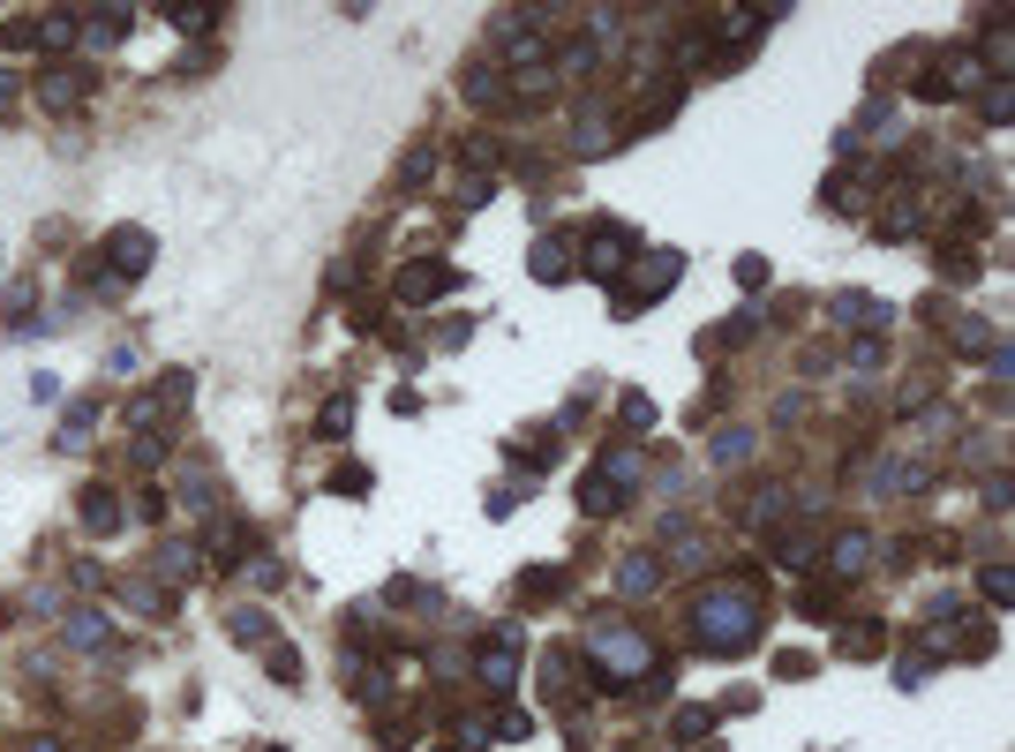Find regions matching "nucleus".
I'll return each instance as SVG.
<instances>
[{"label": "nucleus", "mask_w": 1015, "mask_h": 752, "mask_svg": "<svg viewBox=\"0 0 1015 752\" xmlns=\"http://www.w3.org/2000/svg\"><path fill=\"white\" fill-rule=\"evenodd\" d=\"M84 90H90V68H61V61H53V68L39 76V98L53 106V114H61V106H84Z\"/></svg>", "instance_id": "nucleus-10"}, {"label": "nucleus", "mask_w": 1015, "mask_h": 752, "mask_svg": "<svg viewBox=\"0 0 1015 752\" xmlns=\"http://www.w3.org/2000/svg\"><path fill=\"white\" fill-rule=\"evenodd\" d=\"M850 362H857V369H881V362H888V346H881V332H865V339H857V346H850Z\"/></svg>", "instance_id": "nucleus-43"}, {"label": "nucleus", "mask_w": 1015, "mask_h": 752, "mask_svg": "<svg viewBox=\"0 0 1015 752\" xmlns=\"http://www.w3.org/2000/svg\"><path fill=\"white\" fill-rule=\"evenodd\" d=\"M121 602H128V610H143V617H166V594H159L151 580H121Z\"/></svg>", "instance_id": "nucleus-32"}, {"label": "nucleus", "mask_w": 1015, "mask_h": 752, "mask_svg": "<svg viewBox=\"0 0 1015 752\" xmlns=\"http://www.w3.org/2000/svg\"><path fill=\"white\" fill-rule=\"evenodd\" d=\"M68 580L84 587V594H98V587H106V565H76V572H68Z\"/></svg>", "instance_id": "nucleus-51"}, {"label": "nucleus", "mask_w": 1015, "mask_h": 752, "mask_svg": "<svg viewBox=\"0 0 1015 752\" xmlns=\"http://www.w3.org/2000/svg\"><path fill=\"white\" fill-rule=\"evenodd\" d=\"M173 31L204 39V31H218V8H173Z\"/></svg>", "instance_id": "nucleus-39"}, {"label": "nucleus", "mask_w": 1015, "mask_h": 752, "mask_svg": "<svg viewBox=\"0 0 1015 752\" xmlns=\"http://www.w3.org/2000/svg\"><path fill=\"white\" fill-rule=\"evenodd\" d=\"M753 444H760L753 429H722L715 444H708V460H715V466H745V460H753Z\"/></svg>", "instance_id": "nucleus-26"}, {"label": "nucleus", "mask_w": 1015, "mask_h": 752, "mask_svg": "<svg viewBox=\"0 0 1015 752\" xmlns=\"http://www.w3.org/2000/svg\"><path fill=\"white\" fill-rule=\"evenodd\" d=\"M932 490V460H888L881 466V497H918Z\"/></svg>", "instance_id": "nucleus-13"}, {"label": "nucleus", "mask_w": 1015, "mask_h": 752, "mask_svg": "<svg viewBox=\"0 0 1015 752\" xmlns=\"http://www.w3.org/2000/svg\"><path fill=\"white\" fill-rule=\"evenodd\" d=\"M587 663H594V692H609V700H633L639 685H662V692H670L662 647L639 625H625V617H594L587 625Z\"/></svg>", "instance_id": "nucleus-2"}, {"label": "nucleus", "mask_w": 1015, "mask_h": 752, "mask_svg": "<svg viewBox=\"0 0 1015 752\" xmlns=\"http://www.w3.org/2000/svg\"><path fill=\"white\" fill-rule=\"evenodd\" d=\"M782 512H790V490H782V482H767V490H753V497H745V512H737V519H745V527H775Z\"/></svg>", "instance_id": "nucleus-20"}, {"label": "nucleus", "mask_w": 1015, "mask_h": 752, "mask_svg": "<svg viewBox=\"0 0 1015 752\" xmlns=\"http://www.w3.org/2000/svg\"><path fill=\"white\" fill-rule=\"evenodd\" d=\"M828 565H835V580H865V565H873V535H843V542L828 549Z\"/></svg>", "instance_id": "nucleus-21"}, {"label": "nucleus", "mask_w": 1015, "mask_h": 752, "mask_svg": "<svg viewBox=\"0 0 1015 752\" xmlns=\"http://www.w3.org/2000/svg\"><path fill=\"white\" fill-rule=\"evenodd\" d=\"M715 339H722V346H745V339H760V316H753V309H737L730 324H715Z\"/></svg>", "instance_id": "nucleus-38"}, {"label": "nucleus", "mask_w": 1015, "mask_h": 752, "mask_svg": "<svg viewBox=\"0 0 1015 752\" xmlns=\"http://www.w3.org/2000/svg\"><path fill=\"white\" fill-rule=\"evenodd\" d=\"M263 669H271L279 685H301V677H309V663H301V647H263Z\"/></svg>", "instance_id": "nucleus-31"}, {"label": "nucleus", "mask_w": 1015, "mask_h": 752, "mask_svg": "<svg viewBox=\"0 0 1015 752\" xmlns=\"http://www.w3.org/2000/svg\"><path fill=\"white\" fill-rule=\"evenodd\" d=\"M542 685H550V700H557V708H580V700L594 692L587 677H580V663H572V655H557V647L542 655Z\"/></svg>", "instance_id": "nucleus-8"}, {"label": "nucleus", "mask_w": 1015, "mask_h": 752, "mask_svg": "<svg viewBox=\"0 0 1015 752\" xmlns=\"http://www.w3.org/2000/svg\"><path fill=\"white\" fill-rule=\"evenodd\" d=\"M828 316H835V324H873V332H881L895 309H888V301H865V293H835V301H828Z\"/></svg>", "instance_id": "nucleus-19"}, {"label": "nucleus", "mask_w": 1015, "mask_h": 752, "mask_svg": "<svg viewBox=\"0 0 1015 752\" xmlns=\"http://www.w3.org/2000/svg\"><path fill=\"white\" fill-rule=\"evenodd\" d=\"M460 159H466L474 173H497V166H505V143H497V136H466Z\"/></svg>", "instance_id": "nucleus-28"}, {"label": "nucleus", "mask_w": 1015, "mask_h": 752, "mask_svg": "<svg viewBox=\"0 0 1015 752\" xmlns=\"http://www.w3.org/2000/svg\"><path fill=\"white\" fill-rule=\"evenodd\" d=\"M617 415L633 421V429H647V421H655V399H639V391H625V407H617Z\"/></svg>", "instance_id": "nucleus-46"}, {"label": "nucleus", "mask_w": 1015, "mask_h": 752, "mask_svg": "<svg viewBox=\"0 0 1015 752\" xmlns=\"http://www.w3.org/2000/svg\"><path fill=\"white\" fill-rule=\"evenodd\" d=\"M594 474H602V482H617V490L633 497V482H639V452H633V444H609V452H602V466H594Z\"/></svg>", "instance_id": "nucleus-24"}, {"label": "nucleus", "mask_w": 1015, "mask_h": 752, "mask_svg": "<svg viewBox=\"0 0 1015 752\" xmlns=\"http://www.w3.org/2000/svg\"><path fill=\"white\" fill-rule=\"evenodd\" d=\"M700 752H722V745H700Z\"/></svg>", "instance_id": "nucleus-55"}, {"label": "nucleus", "mask_w": 1015, "mask_h": 752, "mask_svg": "<svg viewBox=\"0 0 1015 752\" xmlns=\"http://www.w3.org/2000/svg\"><path fill=\"white\" fill-rule=\"evenodd\" d=\"M609 151V121H602V106H580V121H572V159H602Z\"/></svg>", "instance_id": "nucleus-15"}, {"label": "nucleus", "mask_w": 1015, "mask_h": 752, "mask_svg": "<svg viewBox=\"0 0 1015 752\" xmlns=\"http://www.w3.org/2000/svg\"><path fill=\"white\" fill-rule=\"evenodd\" d=\"M835 647H843L850 663H873V655H881V625H850L843 640H835Z\"/></svg>", "instance_id": "nucleus-33"}, {"label": "nucleus", "mask_w": 1015, "mask_h": 752, "mask_svg": "<svg viewBox=\"0 0 1015 752\" xmlns=\"http://www.w3.org/2000/svg\"><path fill=\"white\" fill-rule=\"evenodd\" d=\"M181 504H196V512H212V504H218V474H212V466H181Z\"/></svg>", "instance_id": "nucleus-27"}, {"label": "nucleus", "mask_w": 1015, "mask_h": 752, "mask_svg": "<svg viewBox=\"0 0 1015 752\" xmlns=\"http://www.w3.org/2000/svg\"><path fill=\"white\" fill-rule=\"evenodd\" d=\"M519 594H527V602H557V594H564V572H557V565H535V572L519 580Z\"/></svg>", "instance_id": "nucleus-30"}, {"label": "nucleus", "mask_w": 1015, "mask_h": 752, "mask_svg": "<svg viewBox=\"0 0 1015 752\" xmlns=\"http://www.w3.org/2000/svg\"><path fill=\"white\" fill-rule=\"evenodd\" d=\"M497 738H535V722H527V715L511 708V715H497Z\"/></svg>", "instance_id": "nucleus-50"}, {"label": "nucleus", "mask_w": 1015, "mask_h": 752, "mask_svg": "<svg viewBox=\"0 0 1015 752\" xmlns=\"http://www.w3.org/2000/svg\"><path fill=\"white\" fill-rule=\"evenodd\" d=\"M61 640L84 647V655H106V617H98V610H68V617H61Z\"/></svg>", "instance_id": "nucleus-18"}, {"label": "nucleus", "mask_w": 1015, "mask_h": 752, "mask_svg": "<svg viewBox=\"0 0 1015 752\" xmlns=\"http://www.w3.org/2000/svg\"><path fill=\"white\" fill-rule=\"evenodd\" d=\"M993 128H1008V114H1015V98H1008V84H985V106H978Z\"/></svg>", "instance_id": "nucleus-40"}, {"label": "nucleus", "mask_w": 1015, "mask_h": 752, "mask_svg": "<svg viewBox=\"0 0 1015 752\" xmlns=\"http://www.w3.org/2000/svg\"><path fill=\"white\" fill-rule=\"evenodd\" d=\"M332 490H338V497H369V466H338Z\"/></svg>", "instance_id": "nucleus-44"}, {"label": "nucleus", "mask_w": 1015, "mask_h": 752, "mask_svg": "<svg viewBox=\"0 0 1015 752\" xmlns=\"http://www.w3.org/2000/svg\"><path fill=\"white\" fill-rule=\"evenodd\" d=\"M263 752H287V745H263Z\"/></svg>", "instance_id": "nucleus-54"}, {"label": "nucleus", "mask_w": 1015, "mask_h": 752, "mask_svg": "<svg viewBox=\"0 0 1015 752\" xmlns=\"http://www.w3.org/2000/svg\"><path fill=\"white\" fill-rule=\"evenodd\" d=\"M633 271H639L633 287H617V316H639V309H647L655 293H670V287H677V271H684V256H677V249H662V256H639Z\"/></svg>", "instance_id": "nucleus-6"}, {"label": "nucleus", "mask_w": 1015, "mask_h": 752, "mask_svg": "<svg viewBox=\"0 0 1015 752\" xmlns=\"http://www.w3.org/2000/svg\"><path fill=\"white\" fill-rule=\"evenodd\" d=\"M346 421H354V399H332V407L316 415V437H346Z\"/></svg>", "instance_id": "nucleus-41"}, {"label": "nucleus", "mask_w": 1015, "mask_h": 752, "mask_svg": "<svg viewBox=\"0 0 1015 752\" xmlns=\"http://www.w3.org/2000/svg\"><path fill=\"white\" fill-rule=\"evenodd\" d=\"M249 542H256L249 527H241V519H226V527H218V535H212V557H226V565H234V557H241V549H249Z\"/></svg>", "instance_id": "nucleus-37"}, {"label": "nucleus", "mask_w": 1015, "mask_h": 752, "mask_svg": "<svg viewBox=\"0 0 1015 752\" xmlns=\"http://www.w3.org/2000/svg\"><path fill=\"white\" fill-rule=\"evenodd\" d=\"M580 512H587V519H617V512H625V490L602 482V474H587V482H580Z\"/></svg>", "instance_id": "nucleus-23"}, {"label": "nucleus", "mask_w": 1015, "mask_h": 752, "mask_svg": "<svg viewBox=\"0 0 1015 752\" xmlns=\"http://www.w3.org/2000/svg\"><path fill=\"white\" fill-rule=\"evenodd\" d=\"M23 752H61V738H45V730H39V738H23Z\"/></svg>", "instance_id": "nucleus-53"}, {"label": "nucleus", "mask_w": 1015, "mask_h": 752, "mask_svg": "<svg viewBox=\"0 0 1015 752\" xmlns=\"http://www.w3.org/2000/svg\"><path fill=\"white\" fill-rule=\"evenodd\" d=\"M429 181H436V143L407 151V166H399V189H429Z\"/></svg>", "instance_id": "nucleus-29"}, {"label": "nucleus", "mask_w": 1015, "mask_h": 752, "mask_svg": "<svg viewBox=\"0 0 1015 752\" xmlns=\"http://www.w3.org/2000/svg\"><path fill=\"white\" fill-rule=\"evenodd\" d=\"M820 557V535H790V542H775V565H790V572H805Z\"/></svg>", "instance_id": "nucleus-35"}, {"label": "nucleus", "mask_w": 1015, "mask_h": 752, "mask_svg": "<svg viewBox=\"0 0 1015 752\" xmlns=\"http://www.w3.org/2000/svg\"><path fill=\"white\" fill-rule=\"evenodd\" d=\"M8 324L15 339H39V279H8Z\"/></svg>", "instance_id": "nucleus-16"}, {"label": "nucleus", "mask_w": 1015, "mask_h": 752, "mask_svg": "<svg viewBox=\"0 0 1015 752\" xmlns=\"http://www.w3.org/2000/svg\"><path fill=\"white\" fill-rule=\"evenodd\" d=\"M466 287V271H452L444 256H414L407 271H399V301L407 309H429V301H444V293H460Z\"/></svg>", "instance_id": "nucleus-5"}, {"label": "nucleus", "mask_w": 1015, "mask_h": 752, "mask_svg": "<svg viewBox=\"0 0 1015 752\" xmlns=\"http://www.w3.org/2000/svg\"><path fill=\"white\" fill-rule=\"evenodd\" d=\"M84 23H90V39H98V45H121L128 31H136L128 8H84Z\"/></svg>", "instance_id": "nucleus-25"}, {"label": "nucleus", "mask_w": 1015, "mask_h": 752, "mask_svg": "<svg viewBox=\"0 0 1015 752\" xmlns=\"http://www.w3.org/2000/svg\"><path fill=\"white\" fill-rule=\"evenodd\" d=\"M151 256H159V241H151L143 226H114V234H106V264H121V287H136V279L151 271Z\"/></svg>", "instance_id": "nucleus-7"}, {"label": "nucleus", "mask_w": 1015, "mask_h": 752, "mask_svg": "<svg viewBox=\"0 0 1015 752\" xmlns=\"http://www.w3.org/2000/svg\"><path fill=\"white\" fill-rule=\"evenodd\" d=\"M633 264H639V234H633V226H617V218H609V226H594L587 256H580V271H587L594 287H617Z\"/></svg>", "instance_id": "nucleus-4"}, {"label": "nucleus", "mask_w": 1015, "mask_h": 752, "mask_svg": "<svg viewBox=\"0 0 1015 752\" xmlns=\"http://www.w3.org/2000/svg\"><path fill=\"white\" fill-rule=\"evenodd\" d=\"M23 45H39V15H8L0 23V53H23Z\"/></svg>", "instance_id": "nucleus-36"}, {"label": "nucleus", "mask_w": 1015, "mask_h": 752, "mask_svg": "<svg viewBox=\"0 0 1015 752\" xmlns=\"http://www.w3.org/2000/svg\"><path fill=\"white\" fill-rule=\"evenodd\" d=\"M90 421H98V407H90V399H76V407H68V421H61V452H76V444H84Z\"/></svg>", "instance_id": "nucleus-34"}, {"label": "nucleus", "mask_w": 1015, "mask_h": 752, "mask_svg": "<svg viewBox=\"0 0 1015 752\" xmlns=\"http://www.w3.org/2000/svg\"><path fill=\"white\" fill-rule=\"evenodd\" d=\"M76 512H84V535H114V527H121V490H106V482H90Z\"/></svg>", "instance_id": "nucleus-12"}, {"label": "nucleus", "mask_w": 1015, "mask_h": 752, "mask_svg": "<svg viewBox=\"0 0 1015 752\" xmlns=\"http://www.w3.org/2000/svg\"><path fill=\"white\" fill-rule=\"evenodd\" d=\"M460 90L474 98V106H497V98H511V90H505V68H497V53H489V61H466Z\"/></svg>", "instance_id": "nucleus-14"}, {"label": "nucleus", "mask_w": 1015, "mask_h": 752, "mask_svg": "<svg viewBox=\"0 0 1015 752\" xmlns=\"http://www.w3.org/2000/svg\"><path fill=\"white\" fill-rule=\"evenodd\" d=\"M662 572H670L662 557L633 549V557H617V594H633V602H639V594H655V587H662Z\"/></svg>", "instance_id": "nucleus-11"}, {"label": "nucleus", "mask_w": 1015, "mask_h": 752, "mask_svg": "<svg viewBox=\"0 0 1015 752\" xmlns=\"http://www.w3.org/2000/svg\"><path fill=\"white\" fill-rule=\"evenodd\" d=\"M978 587H985L993 610H1008V565H985V580H978Z\"/></svg>", "instance_id": "nucleus-45"}, {"label": "nucleus", "mask_w": 1015, "mask_h": 752, "mask_svg": "<svg viewBox=\"0 0 1015 752\" xmlns=\"http://www.w3.org/2000/svg\"><path fill=\"white\" fill-rule=\"evenodd\" d=\"M572 271H580L572 234H542V241H535V279H542V287H557V279H572Z\"/></svg>", "instance_id": "nucleus-9"}, {"label": "nucleus", "mask_w": 1015, "mask_h": 752, "mask_svg": "<svg viewBox=\"0 0 1015 752\" xmlns=\"http://www.w3.org/2000/svg\"><path fill=\"white\" fill-rule=\"evenodd\" d=\"M226 640H234V647H271V617L249 610V602H234V610H226Z\"/></svg>", "instance_id": "nucleus-17"}, {"label": "nucleus", "mask_w": 1015, "mask_h": 752, "mask_svg": "<svg viewBox=\"0 0 1015 752\" xmlns=\"http://www.w3.org/2000/svg\"><path fill=\"white\" fill-rule=\"evenodd\" d=\"M519 669H527V632L519 625H489L474 640V685H482L489 700H505L511 685H519Z\"/></svg>", "instance_id": "nucleus-3"}, {"label": "nucleus", "mask_w": 1015, "mask_h": 752, "mask_svg": "<svg viewBox=\"0 0 1015 752\" xmlns=\"http://www.w3.org/2000/svg\"><path fill=\"white\" fill-rule=\"evenodd\" d=\"M15 90H23V84H15V76H8V68H0V121H8V114H15Z\"/></svg>", "instance_id": "nucleus-52"}, {"label": "nucleus", "mask_w": 1015, "mask_h": 752, "mask_svg": "<svg viewBox=\"0 0 1015 752\" xmlns=\"http://www.w3.org/2000/svg\"><path fill=\"white\" fill-rule=\"evenodd\" d=\"M684 632L708 647V655H753L767 632V602L753 580H715L692 594V610H684Z\"/></svg>", "instance_id": "nucleus-1"}, {"label": "nucleus", "mask_w": 1015, "mask_h": 752, "mask_svg": "<svg viewBox=\"0 0 1015 752\" xmlns=\"http://www.w3.org/2000/svg\"><path fill=\"white\" fill-rule=\"evenodd\" d=\"M279 580H287V572H279V557H256V565H249V587H279Z\"/></svg>", "instance_id": "nucleus-49"}, {"label": "nucleus", "mask_w": 1015, "mask_h": 752, "mask_svg": "<svg viewBox=\"0 0 1015 752\" xmlns=\"http://www.w3.org/2000/svg\"><path fill=\"white\" fill-rule=\"evenodd\" d=\"M196 565H204V549H196V542H159V565H151V572L181 587V580H196Z\"/></svg>", "instance_id": "nucleus-22"}, {"label": "nucleus", "mask_w": 1015, "mask_h": 752, "mask_svg": "<svg viewBox=\"0 0 1015 752\" xmlns=\"http://www.w3.org/2000/svg\"><path fill=\"white\" fill-rule=\"evenodd\" d=\"M737 287H767V256H737Z\"/></svg>", "instance_id": "nucleus-48"}, {"label": "nucleus", "mask_w": 1015, "mask_h": 752, "mask_svg": "<svg viewBox=\"0 0 1015 752\" xmlns=\"http://www.w3.org/2000/svg\"><path fill=\"white\" fill-rule=\"evenodd\" d=\"M489 189H497V181H489V173H474V181H460V204H466V211L489 204Z\"/></svg>", "instance_id": "nucleus-47"}, {"label": "nucleus", "mask_w": 1015, "mask_h": 752, "mask_svg": "<svg viewBox=\"0 0 1015 752\" xmlns=\"http://www.w3.org/2000/svg\"><path fill=\"white\" fill-rule=\"evenodd\" d=\"M670 730L684 738V745H700V738H708V708H677V722H670Z\"/></svg>", "instance_id": "nucleus-42"}]
</instances>
